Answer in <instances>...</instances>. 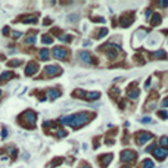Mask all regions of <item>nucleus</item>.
<instances>
[{
    "mask_svg": "<svg viewBox=\"0 0 168 168\" xmlns=\"http://www.w3.org/2000/svg\"><path fill=\"white\" fill-rule=\"evenodd\" d=\"M77 168H92V165H90V164H87V162H81Z\"/></svg>",
    "mask_w": 168,
    "mask_h": 168,
    "instance_id": "40",
    "label": "nucleus"
},
{
    "mask_svg": "<svg viewBox=\"0 0 168 168\" xmlns=\"http://www.w3.org/2000/svg\"><path fill=\"white\" fill-rule=\"evenodd\" d=\"M43 24H44V25H50V24H52V19H50V18H46Z\"/></svg>",
    "mask_w": 168,
    "mask_h": 168,
    "instance_id": "48",
    "label": "nucleus"
},
{
    "mask_svg": "<svg viewBox=\"0 0 168 168\" xmlns=\"http://www.w3.org/2000/svg\"><path fill=\"white\" fill-rule=\"evenodd\" d=\"M97 99H100V92H88L86 94V99L84 100H88V102H94Z\"/></svg>",
    "mask_w": 168,
    "mask_h": 168,
    "instance_id": "18",
    "label": "nucleus"
},
{
    "mask_svg": "<svg viewBox=\"0 0 168 168\" xmlns=\"http://www.w3.org/2000/svg\"><path fill=\"white\" fill-rule=\"evenodd\" d=\"M53 41H55V39H53L52 34H43V35H41V43H44V44H52Z\"/></svg>",
    "mask_w": 168,
    "mask_h": 168,
    "instance_id": "25",
    "label": "nucleus"
},
{
    "mask_svg": "<svg viewBox=\"0 0 168 168\" xmlns=\"http://www.w3.org/2000/svg\"><path fill=\"white\" fill-rule=\"evenodd\" d=\"M152 139H153L152 133L145 131V130H140V131H137L136 134H134V141H136V145H139V146L147 143V141H150Z\"/></svg>",
    "mask_w": 168,
    "mask_h": 168,
    "instance_id": "4",
    "label": "nucleus"
},
{
    "mask_svg": "<svg viewBox=\"0 0 168 168\" xmlns=\"http://www.w3.org/2000/svg\"><path fill=\"white\" fill-rule=\"evenodd\" d=\"M120 158L124 164H133L137 159V152L133 149H124L120 153Z\"/></svg>",
    "mask_w": 168,
    "mask_h": 168,
    "instance_id": "6",
    "label": "nucleus"
},
{
    "mask_svg": "<svg viewBox=\"0 0 168 168\" xmlns=\"http://www.w3.org/2000/svg\"><path fill=\"white\" fill-rule=\"evenodd\" d=\"M11 35H12V39L16 40V39H21V37H22V33H21V31H12Z\"/></svg>",
    "mask_w": 168,
    "mask_h": 168,
    "instance_id": "36",
    "label": "nucleus"
},
{
    "mask_svg": "<svg viewBox=\"0 0 168 168\" xmlns=\"http://www.w3.org/2000/svg\"><path fill=\"white\" fill-rule=\"evenodd\" d=\"M6 149V152L9 153V156H11L12 159H16V156H18V149L15 147V146H7V147H5Z\"/></svg>",
    "mask_w": 168,
    "mask_h": 168,
    "instance_id": "22",
    "label": "nucleus"
},
{
    "mask_svg": "<svg viewBox=\"0 0 168 168\" xmlns=\"http://www.w3.org/2000/svg\"><path fill=\"white\" fill-rule=\"evenodd\" d=\"M11 34V30H9V27H3V35H9Z\"/></svg>",
    "mask_w": 168,
    "mask_h": 168,
    "instance_id": "46",
    "label": "nucleus"
},
{
    "mask_svg": "<svg viewBox=\"0 0 168 168\" xmlns=\"http://www.w3.org/2000/svg\"><path fill=\"white\" fill-rule=\"evenodd\" d=\"M120 93H121V90H120V88H118V87H112V88H111V90H109V96L112 97V99H114V100H117V99H118V96H120Z\"/></svg>",
    "mask_w": 168,
    "mask_h": 168,
    "instance_id": "27",
    "label": "nucleus"
},
{
    "mask_svg": "<svg viewBox=\"0 0 168 168\" xmlns=\"http://www.w3.org/2000/svg\"><path fill=\"white\" fill-rule=\"evenodd\" d=\"M150 83H152V80H150V78H147V80H146V83H145V87L147 88V87L150 86Z\"/></svg>",
    "mask_w": 168,
    "mask_h": 168,
    "instance_id": "50",
    "label": "nucleus"
},
{
    "mask_svg": "<svg viewBox=\"0 0 168 168\" xmlns=\"http://www.w3.org/2000/svg\"><path fill=\"white\" fill-rule=\"evenodd\" d=\"M68 21H69V22H75V21H78V15H75V13H74V15H69V16H68Z\"/></svg>",
    "mask_w": 168,
    "mask_h": 168,
    "instance_id": "38",
    "label": "nucleus"
},
{
    "mask_svg": "<svg viewBox=\"0 0 168 168\" xmlns=\"http://www.w3.org/2000/svg\"><path fill=\"white\" fill-rule=\"evenodd\" d=\"M158 117L161 120H168V112L167 111H159L158 112Z\"/></svg>",
    "mask_w": 168,
    "mask_h": 168,
    "instance_id": "35",
    "label": "nucleus"
},
{
    "mask_svg": "<svg viewBox=\"0 0 168 168\" xmlns=\"http://www.w3.org/2000/svg\"><path fill=\"white\" fill-rule=\"evenodd\" d=\"M159 6H162V7H167L168 6V2H158Z\"/></svg>",
    "mask_w": 168,
    "mask_h": 168,
    "instance_id": "49",
    "label": "nucleus"
},
{
    "mask_svg": "<svg viewBox=\"0 0 168 168\" xmlns=\"http://www.w3.org/2000/svg\"><path fill=\"white\" fill-rule=\"evenodd\" d=\"M158 41H159V37H158V35H152V37L147 40V44H149V46H153V44H156Z\"/></svg>",
    "mask_w": 168,
    "mask_h": 168,
    "instance_id": "32",
    "label": "nucleus"
},
{
    "mask_svg": "<svg viewBox=\"0 0 168 168\" xmlns=\"http://www.w3.org/2000/svg\"><path fill=\"white\" fill-rule=\"evenodd\" d=\"M2 94H3V92H2V90H0V99H2Z\"/></svg>",
    "mask_w": 168,
    "mask_h": 168,
    "instance_id": "53",
    "label": "nucleus"
},
{
    "mask_svg": "<svg viewBox=\"0 0 168 168\" xmlns=\"http://www.w3.org/2000/svg\"><path fill=\"white\" fill-rule=\"evenodd\" d=\"M155 165H153V161H152V159H145V161L143 162H141V167L140 168H153Z\"/></svg>",
    "mask_w": 168,
    "mask_h": 168,
    "instance_id": "29",
    "label": "nucleus"
},
{
    "mask_svg": "<svg viewBox=\"0 0 168 168\" xmlns=\"http://www.w3.org/2000/svg\"><path fill=\"white\" fill-rule=\"evenodd\" d=\"M50 53H52V56L58 60H66L68 59V50L62 46H55Z\"/></svg>",
    "mask_w": 168,
    "mask_h": 168,
    "instance_id": "7",
    "label": "nucleus"
},
{
    "mask_svg": "<svg viewBox=\"0 0 168 168\" xmlns=\"http://www.w3.org/2000/svg\"><path fill=\"white\" fill-rule=\"evenodd\" d=\"M37 97H39V99H40L41 102L46 100V94H44V93H39V94H37Z\"/></svg>",
    "mask_w": 168,
    "mask_h": 168,
    "instance_id": "45",
    "label": "nucleus"
},
{
    "mask_svg": "<svg viewBox=\"0 0 168 168\" xmlns=\"http://www.w3.org/2000/svg\"><path fill=\"white\" fill-rule=\"evenodd\" d=\"M92 21H94V22H105V18H102V16H96V18H93Z\"/></svg>",
    "mask_w": 168,
    "mask_h": 168,
    "instance_id": "42",
    "label": "nucleus"
},
{
    "mask_svg": "<svg viewBox=\"0 0 168 168\" xmlns=\"http://www.w3.org/2000/svg\"><path fill=\"white\" fill-rule=\"evenodd\" d=\"M39 69H40V66H39V64L35 60H31V62H28L27 64V66H25V75L27 77H33V75H35L39 72Z\"/></svg>",
    "mask_w": 168,
    "mask_h": 168,
    "instance_id": "9",
    "label": "nucleus"
},
{
    "mask_svg": "<svg viewBox=\"0 0 168 168\" xmlns=\"http://www.w3.org/2000/svg\"><path fill=\"white\" fill-rule=\"evenodd\" d=\"M86 94H87L86 90H83V88H77V90L72 93V97H77V99H86Z\"/></svg>",
    "mask_w": 168,
    "mask_h": 168,
    "instance_id": "23",
    "label": "nucleus"
},
{
    "mask_svg": "<svg viewBox=\"0 0 168 168\" xmlns=\"http://www.w3.org/2000/svg\"><path fill=\"white\" fill-rule=\"evenodd\" d=\"M94 117H96L94 112H87V111L72 114V122H71V127H72L74 130H78V128L84 127L87 122H90Z\"/></svg>",
    "mask_w": 168,
    "mask_h": 168,
    "instance_id": "1",
    "label": "nucleus"
},
{
    "mask_svg": "<svg viewBox=\"0 0 168 168\" xmlns=\"http://www.w3.org/2000/svg\"><path fill=\"white\" fill-rule=\"evenodd\" d=\"M145 15H146V18H147V19H150V18H152V9H147V11L145 12Z\"/></svg>",
    "mask_w": 168,
    "mask_h": 168,
    "instance_id": "43",
    "label": "nucleus"
},
{
    "mask_svg": "<svg viewBox=\"0 0 168 168\" xmlns=\"http://www.w3.org/2000/svg\"><path fill=\"white\" fill-rule=\"evenodd\" d=\"M152 153L158 161H164V159L168 156V149L167 147H155Z\"/></svg>",
    "mask_w": 168,
    "mask_h": 168,
    "instance_id": "11",
    "label": "nucleus"
},
{
    "mask_svg": "<svg viewBox=\"0 0 168 168\" xmlns=\"http://www.w3.org/2000/svg\"><path fill=\"white\" fill-rule=\"evenodd\" d=\"M83 44H84V46H86V47H88V46H90V44H92V43H90V41H84Z\"/></svg>",
    "mask_w": 168,
    "mask_h": 168,
    "instance_id": "52",
    "label": "nucleus"
},
{
    "mask_svg": "<svg viewBox=\"0 0 168 168\" xmlns=\"http://www.w3.org/2000/svg\"><path fill=\"white\" fill-rule=\"evenodd\" d=\"M62 68L59 65H47V66H44L43 69V75L44 77H47V78H55V77H59L62 75Z\"/></svg>",
    "mask_w": 168,
    "mask_h": 168,
    "instance_id": "5",
    "label": "nucleus"
},
{
    "mask_svg": "<svg viewBox=\"0 0 168 168\" xmlns=\"http://www.w3.org/2000/svg\"><path fill=\"white\" fill-rule=\"evenodd\" d=\"M140 121L143 122V124H147V122H152V118H150V117H143Z\"/></svg>",
    "mask_w": 168,
    "mask_h": 168,
    "instance_id": "39",
    "label": "nucleus"
},
{
    "mask_svg": "<svg viewBox=\"0 0 168 168\" xmlns=\"http://www.w3.org/2000/svg\"><path fill=\"white\" fill-rule=\"evenodd\" d=\"M153 149H155V143H152V145H149L145 150H146V152H153Z\"/></svg>",
    "mask_w": 168,
    "mask_h": 168,
    "instance_id": "44",
    "label": "nucleus"
},
{
    "mask_svg": "<svg viewBox=\"0 0 168 168\" xmlns=\"http://www.w3.org/2000/svg\"><path fill=\"white\" fill-rule=\"evenodd\" d=\"M19 65H22V59H12L7 62V66H11V68H16Z\"/></svg>",
    "mask_w": 168,
    "mask_h": 168,
    "instance_id": "28",
    "label": "nucleus"
},
{
    "mask_svg": "<svg viewBox=\"0 0 168 168\" xmlns=\"http://www.w3.org/2000/svg\"><path fill=\"white\" fill-rule=\"evenodd\" d=\"M35 35H37V33H35V30H33L31 31V34H28L25 37V44L27 46H33V44H35V40H37V37H35Z\"/></svg>",
    "mask_w": 168,
    "mask_h": 168,
    "instance_id": "16",
    "label": "nucleus"
},
{
    "mask_svg": "<svg viewBox=\"0 0 168 168\" xmlns=\"http://www.w3.org/2000/svg\"><path fill=\"white\" fill-rule=\"evenodd\" d=\"M39 58H40L41 60H49V58H50V52H49L47 49H40V52H39Z\"/></svg>",
    "mask_w": 168,
    "mask_h": 168,
    "instance_id": "24",
    "label": "nucleus"
},
{
    "mask_svg": "<svg viewBox=\"0 0 168 168\" xmlns=\"http://www.w3.org/2000/svg\"><path fill=\"white\" fill-rule=\"evenodd\" d=\"M134 62H136V64H139V65H143L145 64V59H141L140 55H136L134 56Z\"/></svg>",
    "mask_w": 168,
    "mask_h": 168,
    "instance_id": "37",
    "label": "nucleus"
},
{
    "mask_svg": "<svg viewBox=\"0 0 168 168\" xmlns=\"http://www.w3.org/2000/svg\"><path fill=\"white\" fill-rule=\"evenodd\" d=\"M120 108H121V109L126 108V102H124V100H120Z\"/></svg>",
    "mask_w": 168,
    "mask_h": 168,
    "instance_id": "51",
    "label": "nucleus"
},
{
    "mask_svg": "<svg viewBox=\"0 0 168 168\" xmlns=\"http://www.w3.org/2000/svg\"><path fill=\"white\" fill-rule=\"evenodd\" d=\"M112 159H114V155L112 153H102L97 156V162H99V165L102 168H106L111 162H112Z\"/></svg>",
    "mask_w": 168,
    "mask_h": 168,
    "instance_id": "10",
    "label": "nucleus"
},
{
    "mask_svg": "<svg viewBox=\"0 0 168 168\" xmlns=\"http://www.w3.org/2000/svg\"><path fill=\"white\" fill-rule=\"evenodd\" d=\"M62 162H64V158L58 156V158H55V159H52V162H49V167H50V168H56V167H59Z\"/></svg>",
    "mask_w": 168,
    "mask_h": 168,
    "instance_id": "26",
    "label": "nucleus"
},
{
    "mask_svg": "<svg viewBox=\"0 0 168 168\" xmlns=\"http://www.w3.org/2000/svg\"><path fill=\"white\" fill-rule=\"evenodd\" d=\"M150 58L152 59H165L167 53H165V50H156L153 53H150Z\"/></svg>",
    "mask_w": 168,
    "mask_h": 168,
    "instance_id": "19",
    "label": "nucleus"
},
{
    "mask_svg": "<svg viewBox=\"0 0 168 168\" xmlns=\"http://www.w3.org/2000/svg\"><path fill=\"white\" fill-rule=\"evenodd\" d=\"M108 28H97V30H94V34H93V37L96 39V40H100V39H103V37H106L108 35Z\"/></svg>",
    "mask_w": 168,
    "mask_h": 168,
    "instance_id": "15",
    "label": "nucleus"
},
{
    "mask_svg": "<svg viewBox=\"0 0 168 168\" xmlns=\"http://www.w3.org/2000/svg\"><path fill=\"white\" fill-rule=\"evenodd\" d=\"M7 134H9V133H7V128H6V127H3V128H2V139H6V137H7Z\"/></svg>",
    "mask_w": 168,
    "mask_h": 168,
    "instance_id": "41",
    "label": "nucleus"
},
{
    "mask_svg": "<svg viewBox=\"0 0 168 168\" xmlns=\"http://www.w3.org/2000/svg\"><path fill=\"white\" fill-rule=\"evenodd\" d=\"M60 94H62V92L59 90V88H49V90H47V97H49L50 100H56V99H59Z\"/></svg>",
    "mask_w": 168,
    "mask_h": 168,
    "instance_id": "14",
    "label": "nucleus"
},
{
    "mask_svg": "<svg viewBox=\"0 0 168 168\" xmlns=\"http://www.w3.org/2000/svg\"><path fill=\"white\" fill-rule=\"evenodd\" d=\"M12 78H16V74L12 71H3L2 75H0V84H5L7 81H11Z\"/></svg>",
    "mask_w": 168,
    "mask_h": 168,
    "instance_id": "13",
    "label": "nucleus"
},
{
    "mask_svg": "<svg viewBox=\"0 0 168 168\" xmlns=\"http://www.w3.org/2000/svg\"><path fill=\"white\" fill-rule=\"evenodd\" d=\"M77 58H78L80 62H83V64H86V65H97V59L90 52L80 50V52H77Z\"/></svg>",
    "mask_w": 168,
    "mask_h": 168,
    "instance_id": "3",
    "label": "nucleus"
},
{
    "mask_svg": "<svg viewBox=\"0 0 168 168\" xmlns=\"http://www.w3.org/2000/svg\"><path fill=\"white\" fill-rule=\"evenodd\" d=\"M16 22L19 21L22 24H37L39 22V16L37 15H24V16H19V19H15Z\"/></svg>",
    "mask_w": 168,
    "mask_h": 168,
    "instance_id": "12",
    "label": "nucleus"
},
{
    "mask_svg": "<svg viewBox=\"0 0 168 168\" xmlns=\"http://www.w3.org/2000/svg\"><path fill=\"white\" fill-rule=\"evenodd\" d=\"M159 145H161L162 147H168V136L161 137V140H159Z\"/></svg>",
    "mask_w": 168,
    "mask_h": 168,
    "instance_id": "34",
    "label": "nucleus"
},
{
    "mask_svg": "<svg viewBox=\"0 0 168 168\" xmlns=\"http://www.w3.org/2000/svg\"><path fill=\"white\" fill-rule=\"evenodd\" d=\"M150 25H152V27H156V25H159V24H161L162 22V18H161V15H159V13H155V15H152V18H150Z\"/></svg>",
    "mask_w": 168,
    "mask_h": 168,
    "instance_id": "20",
    "label": "nucleus"
},
{
    "mask_svg": "<svg viewBox=\"0 0 168 168\" xmlns=\"http://www.w3.org/2000/svg\"><path fill=\"white\" fill-rule=\"evenodd\" d=\"M55 136H56L58 139H64V137L68 136V131H66V130H56V131H55Z\"/></svg>",
    "mask_w": 168,
    "mask_h": 168,
    "instance_id": "30",
    "label": "nucleus"
},
{
    "mask_svg": "<svg viewBox=\"0 0 168 168\" xmlns=\"http://www.w3.org/2000/svg\"><path fill=\"white\" fill-rule=\"evenodd\" d=\"M127 96H128V99H131V100H136L137 97L140 96V90L136 87V88H133V87H130L128 88V92H127Z\"/></svg>",
    "mask_w": 168,
    "mask_h": 168,
    "instance_id": "17",
    "label": "nucleus"
},
{
    "mask_svg": "<svg viewBox=\"0 0 168 168\" xmlns=\"http://www.w3.org/2000/svg\"><path fill=\"white\" fill-rule=\"evenodd\" d=\"M156 108V103L155 102H147L146 105H145V111H152V109H155Z\"/></svg>",
    "mask_w": 168,
    "mask_h": 168,
    "instance_id": "33",
    "label": "nucleus"
},
{
    "mask_svg": "<svg viewBox=\"0 0 168 168\" xmlns=\"http://www.w3.org/2000/svg\"><path fill=\"white\" fill-rule=\"evenodd\" d=\"M161 105H162V108H167V106H168V96H167L165 99L162 100V103H161Z\"/></svg>",
    "mask_w": 168,
    "mask_h": 168,
    "instance_id": "47",
    "label": "nucleus"
},
{
    "mask_svg": "<svg viewBox=\"0 0 168 168\" xmlns=\"http://www.w3.org/2000/svg\"><path fill=\"white\" fill-rule=\"evenodd\" d=\"M18 122L21 124L25 128H35V122H37V114H35L33 109H27L24 111L19 117H18Z\"/></svg>",
    "mask_w": 168,
    "mask_h": 168,
    "instance_id": "2",
    "label": "nucleus"
},
{
    "mask_svg": "<svg viewBox=\"0 0 168 168\" xmlns=\"http://www.w3.org/2000/svg\"><path fill=\"white\" fill-rule=\"evenodd\" d=\"M122 168H128V167H122Z\"/></svg>",
    "mask_w": 168,
    "mask_h": 168,
    "instance_id": "54",
    "label": "nucleus"
},
{
    "mask_svg": "<svg viewBox=\"0 0 168 168\" xmlns=\"http://www.w3.org/2000/svg\"><path fill=\"white\" fill-rule=\"evenodd\" d=\"M147 33H149V31H146L145 28H139V30L136 31V40H137V41L143 40L146 35H147Z\"/></svg>",
    "mask_w": 168,
    "mask_h": 168,
    "instance_id": "21",
    "label": "nucleus"
},
{
    "mask_svg": "<svg viewBox=\"0 0 168 168\" xmlns=\"http://www.w3.org/2000/svg\"><path fill=\"white\" fill-rule=\"evenodd\" d=\"M59 39H60L62 41H65V43H71L74 37H72V35H69V34H60Z\"/></svg>",
    "mask_w": 168,
    "mask_h": 168,
    "instance_id": "31",
    "label": "nucleus"
},
{
    "mask_svg": "<svg viewBox=\"0 0 168 168\" xmlns=\"http://www.w3.org/2000/svg\"><path fill=\"white\" fill-rule=\"evenodd\" d=\"M133 22H134V12H126L120 16V25L122 28H128Z\"/></svg>",
    "mask_w": 168,
    "mask_h": 168,
    "instance_id": "8",
    "label": "nucleus"
}]
</instances>
